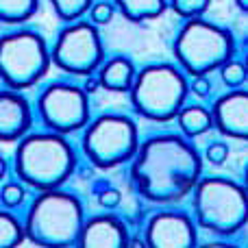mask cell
Segmentation results:
<instances>
[{
  "label": "cell",
  "instance_id": "cell-12",
  "mask_svg": "<svg viewBox=\"0 0 248 248\" xmlns=\"http://www.w3.org/2000/svg\"><path fill=\"white\" fill-rule=\"evenodd\" d=\"M214 126L233 140H248V90H231L211 107Z\"/></svg>",
  "mask_w": 248,
  "mask_h": 248
},
{
  "label": "cell",
  "instance_id": "cell-3",
  "mask_svg": "<svg viewBox=\"0 0 248 248\" xmlns=\"http://www.w3.org/2000/svg\"><path fill=\"white\" fill-rule=\"evenodd\" d=\"M74 150L59 133H33L16 148V172L39 192L59 189L74 170Z\"/></svg>",
  "mask_w": 248,
  "mask_h": 248
},
{
  "label": "cell",
  "instance_id": "cell-4",
  "mask_svg": "<svg viewBox=\"0 0 248 248\" xmlns=\"http://www.w3.org/2000/svg\"><path fill=\"white\" fill-rule=\"evenodd\" d=\"M194 211L201 227L218 235L237 233L248 222V189L224 176H209L194 187Z\"/></svg>",
  "mask_w": 248,
  "mask_h": 248
},
{
  "label": "cell",
  "instance_id": "cell-8",
  "mask_svg": "<svg viewBox=\"0 0 248 248\" xmlns=\"http://www.w3.org/2000/svg\"><path fill=\"white\" fill-rule=\"evenodd\" d=\"M81 146L96 168H116L135 157L140 148L137 126L128 116L105 113L85 126Z\"/></svg>",
  "mask_w": 248,
  "mask_h": 248
},
{
  "label": "cell",
  "instance_id": "cell-28",
  "mask_svg": "<svg viewBox=\"0 0 248 248\" xmlns=\"http://www.w3.org/2000/svg\"><path fill=\"white\" fill-rule=\"evenodd\" d=\"M98 87H103V85H100V78H98V77H87V81H85V85H83V90H85L87 94H92V92H96Z\"/></svg>",
  "mask_w": 248,
  "mask_h": 248
},
{
  "label": "cell",
  "instance_id": "cell-33",
  "mask_svg": "<svg viewBox=\"0 0 248 248\" xmlns=\"http://www.w3.org/2000/svg\"><path fill=\"white\" fill-rule=\"evenodd\" d=\"M244 65H246V70H248V55H246V61H244Z\"/></svg>",
  "mask_w": 248,
  "mask_h": 248
},
{
  "label": "cell",
  "instance_id": "cell-31",
  "mask_svg": "<svg viewBox=\"0 0 248 248\" xmlns=\"http://www.w3.org/2000/svg\"><path fill=\"white\" fill-rule=\"evenodd\" d=\"M235 4L242 9V11H248V0H235Z\"/></svg>",
  "mask_w": 248,
  "mask_h": 248
},
{
  "label": "cell",
  "instance_id": "cell-19",
  "mask_svg": "<svg viewBox=\"0 0 248 248\" xmlns=\"http://www.w3.org/2000/svg\"><path fill=\"white\" fill-rule=\"evenodd\" d=\"M24 237V227L13 218V214H9L7 209L0 211V248H17Z\"/></svg>",
  "mask_w": 248,
  "mask_h": 248
},
{
  "label": "cell",
  "instance_id": "cell-30",
  "mask_svg": "<svg viewBox=\"0 0 248 248\" xmlns=\"http://www.w3.org/2000/svg\"><path fill=\"white\" fill-rule=\"evenodd\" d=\"M128 248H148V246H146V240H141V237H131Z\"/></svg>",
  "mask_w": 248,
  "mask_h": 248
},
{
  "label": "cell",
  "instance_id": "cell-24",
  "mask_svg": "<svg viewBox=\"0 0 248 248\" xmlns=\"http://www.w3.org/2000/svg\"><path fill=\"white\" fill-rule=\"evenodd\" d=\"M116 16V4L107 2V0H100V2H94L90 9V20L92 24L96 26H103V24H109Z\"/></svg>",
  "mask_w": 248,
  "mask_h": 248
},
{
  "label": "cell",
  "instance_id": "cell-18",
  "mask_svg": "<svg viewBox=\"0 0 248 248\" xmlns=\"http://www.w3.org/2000/svg\"><path fill=\"white\" fill-rule=\"evenodd\" d=\"M37 11V0H0V20L4 24L26 22Z\"/></svg>",
  "mask_w": 248,
  "mask_h": 248
},
{
  "label": "cell",
  "instance_id": "cell-16",
  "mask_svg": "<svg viewBox=\"0 0 248 248\" xmlns=\"http://www.w3.org/2000/svg\"><path fill=\"white\" fill-rule=\"evenodd\" d=\"M116 9L131 22H144L161 16L168 7V0H113Z\"/></svg>",
  "mask_w": 248,
  "mask_h": 248
},
{
  "label": "cell",
  "instance_id": "cell-22",
  "mask_svg": "<svg viewBox=\"0 0 248 248\" xmlns=\"http://www.w3.org/2000/svg\"><path fill=\"white\" fill-rule=\"evenodd\" d=\"M168 4L174 9L176 16L185 17V20H194L207 11L209 0H168Z\"/></svg>",
  "mask_w": 248,
  "mask_h": 248
},
{
  "label": "cell",
  "instance_id": "cell-20",
  "mask_svg": "<svg viewBox=\"0 0 248 248\" xmlns=\"http://www.w3.org/2000/svg\"><path fill=\"white\" fill-rule=\"evenodd\" d=\"M55 13L61 17L63 22H78V17L83 13H90L92 9V0H50Z\"/></svg>",
  "mask_w": 248,
  "mask_h": 248
},
{
  "label": "cell",
  "instance_id": "cell-5",
  "mask_svg": "<svg viewBox=\"0 0 248 248\" xmlns=\"http://www.w3.org/2000/svg\"><path fill=\"white\" fill-rule=\"evenodd\" d=\"M187 94V78L179 65L150 63L141 68L131 87L135 113L155 122H168L181 113Z\"/></svg>",
  "mask_w": 248,
  "mask_h": 248
},
{
  "label": "cell",
  "instance_id": "cell-1",
  "mask_svg": "<svg viewBox=\"0 0 248 248\" xmlns=\"http://www.w3.org/2000/svg\"><path fill=\"white\" fill-rule=\"evenodd\" d=\"M202 161L183 135L161 133L140 144L131 161L133 187L150 202H176L201 181Z\"/></svg>",
  "mask_w": 248,
  "mask_h": 248
},
{
  "label": "cell",
  "instance_id": "cell-2",
  "mask_svg": "<svg viewBox=\"0 0 248 248\" xmlns=\"http://www.w3.org/2000/svg\"><path fill=\"white\" fill-rule=\"evenodd\" d=\"M83 220V205L63 189L42 192L26 211V240L39 248H70L77 244Z\"/></svg>",
  "mask_w": 248,
  "mask_h": 248
},
{
  "label": "cell",
  "instance_id": "cell-13",
  "mask_svg": "<svg viewBox=\"0 0 248 248\" xmlns=\"http://www.w3.org/2000/svg\"><path fill=\"white\" fill-rule=\"evenodd\" d=\"M128 242L131 237L122 220L105 214L85 220L77 240V248H128Z\"/></svg>",
  "mask_w": 248,
  "mask_h": 248
},
{
  "label": "cell",
  "instance_id": "cell-7",
  "mask_svg": "<svg viewBox=\"0 0 248 248\" xmlns=\"http://www.w3.org/2000/svg\"><path fill=\"white\" fill-rule=\"evenodd\" d=\"M50 59L46 42L35 31H11L0 39V74L9 90L35 85L48 72Z\"/></svg>",
  "mask_w": 248,
  "mask_h": 248
},
{
  "label": "cell",
  "instance_id": "cell-11",
  "mask_svg": "<svg viewBox=\"0 0 248 248\" xmlns=\"http://www.w3.org/2000/svg\"><path fill=\"white\" fill-rule=\"evenodd\" d=\"M148 248H196V227L181 211H159L146 224Z\"/></svg>",
  "mask_w": 248,
  "mask_h": 248
},
{
  "label": "cell",
  "instance_id": "cell-21",
  "mask_svg": "<svg viewBox=\"0 0 248 248\" xmlns=\"http://www.w3.org/2000/svg\"><path fill=\"white\" fill-rule=\"evenodd\" d=\"M220 77H222L224 85L231 87V90H237V87H242L246 83L248 78V70L244 63H240V61H227V63L220 68Z\"/></svg>",
  "mask_w": 248,
  "mask_h": 248
},
{
  "label": "cell",
  "instance_id": "cell-9",
  "mask_svg": "<svg viewBox=\"0 0 248 248\" xmlns=\"http://www.w3.org/2000/svg\"><path fill=\"white\" fill-rule=\"evenodd\" d=\"M52 63L68 74H92L103 65V42L96 24L72 22L59 35L50 50Z\"/></svg>",
  "mask_w": 248,
  "mask_h": 248
},
{
  "label": "cell",
  "instance_id": "cell-15",
  "mask_svg": "<svg viewBox=\"0 0 248 248\" xmlns=\"http://www.w3.org/2000/svg\"><path fill=\"white\" fill-rule=\"evenodd\" d=\"M135 77H137V72H135L133 61L128 59V57H122V55L111 57V59L105 61L98 70V78H100L103 90L118 92V94L131 92L133 83H135Z\"/></svg>",
  "mask_w": 248,
  "mask_h": 248
},
{
  "label": "cell",
  "instance_id": "cell-23",
  "mask_svg": "<svg viewBox=\"0 0 248 248\" xmlns=\"http://www.w3.org/2000/svg\"><path fill=\"white\" fill-rule=\"evenodd\" d=\"M24 187L17 183H4L2 189H0V201H2V207L4 209H16L24 202Z\"/></svg>",
  "mask_w": 248,
  "mask_h": 248
},
{
  "label": "cell",
  "instance_id": "cell-6",
  "mask_svg": "<svg viewBox=\"0 0 248 248\" xmlns=\"http://www.w3.org/2000/svg\"><path fill=\"white\" fill-rule=\"evenodd\" d=\"M174 57L179 68L192 77H205L216 68H222L235 50L233 35L218 24L194 17L187 20L174 39Z\"/></svg>",
  "mask_w": 248,
  "mask_h": 248
},
{
  "label": "cell",
  "instance_id": "cell-32",
  "mask_svg": "<svg viewBox=\"0 0 248 248\" xmlns=\"http://www.w3.org/2000/svg\"><path fill=\"white\" fill-rule=\"evenodd\" d=\"M244 176H246V189H248V166H246V174Z\"/></svg>",
  "mask_w": 248,
  "mask_h": 248
},
{
  "label": "cell",
  "instance_id": "cell-10",
  "mask_svg": "<svg viewBox=\"0 0 248 248\" xmlns=\"http://www.w3.org/2000/svg\"><path fill=\"white\" fill-rule=\"evenodd\" d=\"M37 111L48 131L68 135L90 124V103L83 87L50 83L37 98Z\"/></svg>",
  "mask_w": 248,
  "mask_h": 248
},
{
  "label": "cell",
  "instance_id": "cell-14",
  "mask_svg": "<svg viewBox=\"0 0 248 248\" xmlns=\"http://www.w3.org/2000/svg\"><path fill=\"white\" fill-rule=\"evenodd\" d=\"M33 124L31 107L26 98L13 90H4L0 94V137L2 141H16L24 137V133Z\"/></svg>",
  "mask_w": 248,
  "mask_h": 248
},
{
  "label": "cell",
  "instance_id": "cell-17",
  "mask_svg": "<svg viewBox=\"0 0 248 248\" xmlns=\"http://www.w3.org/2000/svg\"><path fill=\"white\" fill-rule=\"evenodd\" d=\"M176 122H179V128L183 131L185 137H196V135L207 133L214 126V116L205 107L192 105V107L181 109V113L176 116Z\"/></svg>",
  "mask_w": 248,
  "mask_h": 248
},
{
  "label": "cell",
  "instance_id": "cell-25",
  "mask_svg": "<svg viewBox=\"0 0 248 248\" xmlns=\"http://www.w3.org/2000/svg\"><path fill=\"white\" fill-rule=\"evenodd\" d=\"M205 159L209 163H214V166H222V163L229 159V146L224 144V141H214L211 146H207Z\"/></svg>",
  "mask_w": 248,
  "mask_h": 248
},
{
  "label": "cell",
  "instance_id": "cell-27",
  "mask_svg": "<svg viewBox=\"0 0 248 248\" xmlns=\"http://www.w3.org/2000/svg\"><path fill=\"white\" fill-rule=\"evenodd\" d=\"M192 92L196 96H209V92H211V83H209V78L207 77H194V81H192Z\"/></svg>",
  "mask_w": 248,
  "mask_h": 248
},
{
  "label": "cell",
  "instance_id": "cell-29",
  "mask_svg": "<svg viewBox=\"0 0 248 248\" xmlns=\"http://www.w3.org/2000/svg\"><path fill=\"white\" fill-rule=\"evenodd\" d=\"M196 248H237L229 242H209V244H202V246H196Z\"/></svg>",
  "mask_w": 248,
  "mask_h": 248
},
{
  "label": "cell",
  "instance_id": "cell-26",
  "mask_svg": "<svg viewBox=\"0 0 248 248\" xmlns=\"http://www.w3.org/2000/svg\"><path fill=\"white\" fill-rule=\"evenodd\" d=\"M98 202H100V207H105V209H116V207L122 202L120 189L109 187V189H105V192H100L98 194Z\"/></svg>",
  "mask_w": 248,
  "mask_h": 248
}]
</instances>
